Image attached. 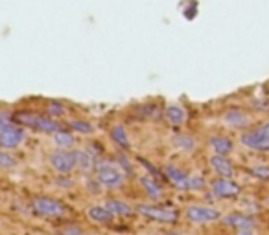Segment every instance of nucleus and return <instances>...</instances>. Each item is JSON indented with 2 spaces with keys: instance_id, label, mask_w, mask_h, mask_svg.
Listing matches in <instances>:
<instances>
[{
  "instance_id": "obj_1",
  "label": "nucleus",
  "mask_w": 269,
  "mask_h": 235,
  "mask_svg": "<svg viewBox=\"0 0 269 235\" xmlns=\"http://www.w3.org/2000/svg\"><path fill=\"white\" fill-rule=\"evenodd\" d=\"M96 180L98 184L105 186V188H122L123 182H125V173H123L118 164H111V162H105V160H100L96 162Z\"/></svg>"
},
{
  "instance_id": "obj_2",
  "label": "nucleus",
  "mask_w": 269,
  "mask_h": 235,
  "mask_svg": "<svg viewBox=\"0 0 269 235\" xmlns=\"http://www.w3.org/2000/svg\"><path fill=\"white\" fill-rule=\"evenodd\" d=\"M164 173L168 176V180L177 190H185V191H197L205 188V180L201 176H196V174H188L185 173L183 169L173 166H166L164 167Z\"/></svg>"
},
{
  "instance_id": "obj_3",
  "label": "nucleus",
  "mask_w": 269,
  "mask_h": 235,
  "mask_svg": "<svg viewBox=\"0 0 269 235\" xmlns=\"http://www.w3.org/2000/svg\"><path fill=\"white\" fill-rule=\"evenodd\" d=\"M15 122L30 127V129L39 130V132H45V134H55L61 130L59 123L54 122L52 118H43V116H35V114H19Z\"/></svg>"
},
{
  "instance_id": "obj_4",
  "label": "nucleus",
  "mask_w": 269,
  "mask_h": 235,
  "mask_svg": "<svg viewBox=\"0 0 269 235\" xmlns=\"http://www.w3.org/2000/svg\"><path fill=\"white\" fill-rule=\"evenodd\" d=\"M242 144L253 151H269V122L242 134Z\"/></svg>"
},
{
  "instance_id": "obj_5",
  "label": "nucleus",
  "mask_w": 269,
  "mask_h": 235,
  "mask_svg": "<svg viewBox=\"0 0 269 235\" xmlns=\"http://www.w3.org/2000/svg\"><path fill=\"white\" fill-rule=\"evenodd\" d=\"M31 208L41 217H63L67 213L63 202L50 197H35L31 200Z\"/></svg>"
},
{
  "instance_id": "obj_6",
  "label": "nucleus",
  "mask_w": 269,
  "mask_h": 235,
  "mask_svg": "<svg viewBox=\"0 0 269 235\" xmlns=\"http://www.w3.org/2000/svg\"><path fill=\"white\" fill-rule=\"evenodd\" d=\"M137 212L144 215L146 219L155 220V222H162V224H171L179 219L177 212L168 210V208H161V206H149V204H139Z\"/></svg>"
},
{
  "instance_id": "obj_7",
  "label": "nucleus",
  "mask_w": 269,
  "mask_h": 235,
  "mask_svg": "<svg viewBox=\"0 0 269 235\" xmlns=\"http://www.w3.org/2000/svg\"><path fill=\"white\" fill-rule=\"evenodd\" d=\"M50 166L54 167L57 173H72L77 167L76 151H67V149H57L50 154Z\"/></svg>"
},
{
  "instance_id": "obj_8",
  "label": "nucleus",
  "mask_w": 269,
  "mask_h": 235,
  "mask_svg": "<svg viewBox=\"0 0 269 235\" xmlns=\"http://www.w3.org/2000/svg\"><path fill=\"white\" fill-rule=\"evenodd\" d=\"M24 140V130L21 127H17L13 123H4L0 125V147L4 149H15L23 144Z\"/></svg>"
},
{
  "instance_id": "obj_9",
  "label": "nucleus",
  "mask_w": 269,
  "mask_h": 235,
  "mask_svg": "<svg viewBox=\"0 0 269 235\" xmlns=\"http://www.w3.org/2000/svg\"><path fill=\"white\" fill-rule=\"evenodd\" d=\"M221 217L218 210L208 208V206H190L186 210V219L196 222V224H205V222H214Z\"/></svg>"
},
{
  "instance_id": "obj_10",
  "label": "nucleus",
  "mask_w": 269,
  "mask_h": 235,
  "mask_svg": "<svg viewBox=\"0 0 269 235\" xmlns=\"http://www.w3.org/2000/svg\"><path fill=\"white\" fill-rule=\"evenodd\" d=\"M212 191L216 197L220 198H232L240 195V186L236 182H232L231 178H220L212 184Z\"/></svg>"
},
{
  "instance_id": "obj_11",
  "label": "nucleus",
  "mask_w": 269,
  "mask_h": 235,
  "mask_svg": "<svg viewBox=\"0 0 269 235\" xmlns=\"http://www.w3.org/2000/svg\"><path fill=\"white\" fill-rule=\"evenodd\" d=\"M210 167H212L221 178H231V176H234V167H232V164L229 162L227 156L214 154V156L210 158Z\"/></svg>"
},
{
  "instance_id": "obj_12",
  "label": "nucleus",
  "mask_w": 269,
  "mask_h": 235,
  "mask_svg": "<svg viewBox=\"0 0 269 235\" xmlns=\"http://www.w3.org/2000/svg\"><path fill=\"white\" fill-rule=\"evenodd\" d=\"M87 215H89V219L98 222V224H109L111 220L115 219V215L111 213L107 206H91L87 210Z\"/></svg>"
},
{
  "instance_id": "obj_13",
  "label": "nucleus",
  "mask_w": 269,
  "mask_h": 235,
  "mask_svg": "<svg viewBox=\"0 0 269 235\" xmlns=\"http://www.w3.org/2000/svg\"><path fill=\"white\" fill-rule=\"evenodd\" d=\"M225 224L236 228L238 232H242V230H253L254 228L253 219H249V217L242 215V213H232V215H227V217H225Z\"/></svg>"
},
{
  "instance_id": "obj_14",
  "label": "nucleus",
  "mask_w": 269,
  "mask_h": 235,
  "mask_svg": "<svg viewBox=\"0 0 269 235\" xmlns=\"http://www.w3.org/2000/svg\"><path fill=\"white\" fill-rule=\"evenodd\" d=\"M166 120H168L173 127H181L183 123L186 122V112H185V108L183 107H179V105H171L166 108Z\"/></svg>"
},
{
  "instance_id": "obj_15",
  "label": "nucleus",
  "mask_w": 269,
  "mask_h": 235,
  "mask_svg": "<svg viewBox=\"0 0 269 235\" xmlns=\"http://www.w3.org/2000/svg\"><path fill=\"white\" fill-rule=\"evenodd\" d=\"M210 147L214 149L216 154H221V156H227V154H231L232 152V142L225 136L210 138Z\"/></svg>"
},
{
  "instance_id": "obj_16",
  "label": "nucleus",
  "mask_w": 269,
  "mask_h": 235,
  "mask_svg": "<svg viewBox=\"0 0 269 235\" xmlns=\"http://www.w3.org/2000/svg\"><path fill=\"white\" fill-rule=\"evenodd\" d=\"M111 138H113V142H115L118 147H122L125 151H129L131 149V142H129V136H127V132L123 129L122 125H115L113 130H111Z\"/></svg>"
},
{
  "instance_id": "obj_17",
  "label": "nucleus",
  "mask_w": 269,
  "mask_h": 235,
  "mask_svg": "<svg viewBox=\"0 0 269 235\" xmlns=\"http://www.w3.org/2000/svg\"><path fill=\"white\" fill-rule=\"evenodd\" d=\"M225 122L232 125V127H245L249 125V116L245 112H242V110H229V112L225 114Z\"/></svg>"
},
{
  "instance_id": "obj_18",
  "label": "nucleus",
  "mask_w": 269,
  "mask_h": 235,
  "mask_svg": "<svg viewBox=\"0 0 269 235\" xmlns=\"http://www.w3.org/2000/svg\"><path fill=\"white\" fill-rule=\"evenodd\" d=\"M76 162L81 171H93L96 167V160L89 151H76Z\"/></svg>"
},
{
  "instance_id": "obj_19",
  "label": "nucleus",
  "mask_w": 269,
  "mask_h": 235,
  "mask_svg": "<svg viewBox=\"0 0 269 235\" xmlns=\"http://www.w3.org/2000/svg\"><path fill=\"white\" fill-rule=\"evenodd\" d=\"M111 210V213L113 215H116V217H125V215H133V208H131L129 204H125V202H122V200H116V198H111V200H107V204H105Z\"/></svg>"
},
{
  "instance_id": "obj_20",
  "label": "nucleus",
  "mask_w": 269,
  "mask_h": 235,
  "mask_svg": "<svg viewBox=\"0 0 269 235\" xmlns=\"http://www.w3.org/2000/svg\"><path fill=\"white\" fill-rule=\"evenodd\" d=\"M140 184L144 186V190L147 191V195L153 198V200H157V198H161L162 197V190H161V186L155 182L153 178H149V176H142L140 178Z\"/></svg>"
},
{
  "instance_id": "obj_21",
  "label": "nucleus",
  "mask_w": 269,
  "mask_h": 235,
  "mask_svg": "<svg viewBox=\"0 0 269 235\" xmlns=\"http://www.w3.org/2000/svg\"><path fill=\"white\" fill-rule=\"evenodd\" d=\"M54 144L59 149H69V147L74 145V136L70 132H67V130H59V132L54 134Z\"/></svg>"
},
{
  "instance_id": "obj_22",
  "label": "nucleus",
  "mask_w": 269,
  "mask_h": 235,
  "mask_svg": "<svg viewBox=\"0 0 269 235\" xmlns=\"http://www.w3.org/2000/svg\"><path fill=\"white\" fill-rule=\"evenodd\" d=\"M17 166V160L6 151H0V169H13Z\"/></svg>"
},
{
  "instance_id": "obj_23",
  "label": "nucleus",
  "mask_w": 269,
  "mask_h": 235,
  "mask_svg": "<svg viewBox=\"0 0 269 235\" xmlns=\"http://www.w3.org/2000/svg\"><path fill=\"white\" fill-rule=\"evenodd\" d=\"M70 127L76 130V132H79V134H91L94 130V127L91 125V123H87V122H72L70 123Z\"/></svg>"
},
{
  "instance_id": "obj_24",
  "label": "nucleus",
  "mask_w": 269,
  "mask_h": 235,
  "mask_svg": "<svg viewBox=\"0 0 269 235\" xmlns=\"http://www.w3.org/2000/svg\"><path fill=\"white\" fill-rule=\"evenodd\" d=\"M253 174H256L258 178H264V180H268V178H269V167H254V169H253Z\"/></svg>"
},
{
  "instance_id": "obj_25",
  "label": "nucleus",
  "mask_w": 269,
  "mask_h": 235,
  "mask_svg": "<svg viewBox=\"0 0 269 235\" xmlns=\"http://www.w3.org/2000/svg\"><path fill=\"white\" fill-rule=\"evenodd\" d=\"M177 144L183 145V149H186V151H192L194 149V140L192 138H179V140H177Z\"/></svg>"
},
{
  "instance_id": "obj_26",
  "label": "nucleus",
  "mask_w": 269,
  "mask_h": 235,
  "mask_svg": "<svg viewBox=\"0 0 269 235\" xmlns=\"http://www.w3.org/2000/svg\"><path fill=\"white\" fill-rule=\"evenodd\" d=\"M63 112H65L63 105H59V103H52V105H50V114H52V116H61Z\"/></svg>"
},
{
  "instance_id": "obj_27",
  "label": "nucleus",
  "mask_w": 269,
  "mask_h": 235,
  "mask_svg": "<svg viewBox=\"0 0 269 235\" xmlns=\"http://www.w3.org/2000/svg\"><path fill=\"white\" fill-rule=\"evenodd\" d=\"M61 234L63 235H83V234H81V230H79L77 226H67L61 232Z\"/></svg>"
},
{
  "instance_id": "obj_28",
  "label": "nucleus",
  "mask_w": 269,
  "mask_h": 235,
  "mask_svg": "<svg viewBox=\"0 0 269 235\" xmlns=\"http://www.w3.org/2000/svg\"><path fill=\"white\" fill-rule=\"evenodd\" d=\"M168 235H181V234H175V232H170Z\"/></svg>"
},
{
  "instance_id": "obj_29",
  "label": "nucleus",
  "mask_w": 269,
  "mask_h": 235,
  "mask_svg": "<svg viewBox=\"0 0 269 235\" xmlns=\"http://www.w3.org/2000/svg\"><path fill=\"white\" fill-rule=\"evenodd\" d=\"M89 235H100V234H89Z\"/></svg>"
}]
</instances>
